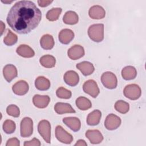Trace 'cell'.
Here are the masks:
<instances>
[{"label":"cell","mask_w":146,"mask_h":146,"mask_svg":"<svg viewBox=\"0 0 146 146\" xmlns=\"http://www.w3.org/2000/svg\"><path fill=\"white\" fill-rule=\"evenodd\" d=\"M41 19L42 13L34 2L19 1L10 9L6 21L15 32L26 34L35 29Z\"/></svg>","instance_id":"6da1fadb"},{"label":"cell","mask_w":146,"mask_h":146,"mask_svg":"<svg viewBox=\"0 0 146 146\" xmlns=\"http://www.w3.org/2000/svg\"><path fill=\"white\" fill-rule=\"evenodd\" d=\"M88 35L93 41L102 42L104 39V25L99 23L91 25L88 29Z\"/></svg>","instance_id":"7a4b0ae2"},{"label":"cell","mask_w":146,"mask_h":146,"mask_svg":"<svg viewBox=\"0 0 146 146\" xmlns=\"http://www.w3.org/2000/svg\"><path fill=\"white\" fill-rule=\"evenodd\" d=\"M124 95L132 100L139 99L141 94L140 87L136 84H130L125 87L123 90Z\"/></svg>","instance_id":"3957f363"},{"label":"cell","mask_w":146,"mask_h":146,"mask_svg":"<svg viewBox=\"0 0 146 146\" xmlns=\"http://www.w3.org/2000/svg\"><path fill=\"white\" fill-rule=\"evenodd\" d=\"M38 131L44 140L50 143L51 141V124L48 120H42L38 125Z\"/></svg>","instance_id":"277c9868"},{"label":"cell","mask_w":146,"mask_h":146,"mask_svg":"<svg viewBox=\"0 0 146 146\" xmlns=\"http://www.w3.org/2000/svg\"><path fill=\"white\" fill-rule=\"evenodd\" d=\"M101 82L103 85L108 89H114L117 85V79L116 75L110 71L105 72L102 75Z\"/></svg>","instance_id":"5b68a950"},{"label":"cell","mask_w":146,"mask_h":146,"mask_svg":"<svg viewBox=\"0 0 146 146\" xmlns=\"http://www.w3.org/2000/svg\"><path fill=\"white\" fill-rule=\"evenodd\" d=\"M21 136L23 137H30L33 133V121L29 117H24L20 125Z\"/></svg>","instance_id":"8992f818"},{"label":"cell","mask_w":146,"mask_h":146,"mask_svg":"<svg viewBox=\"0 0 146 146\" xmlns=\"http://www.w3.org/2000/svg\"><path fill=\"white\" fill-rule=\"evenodd\" d=\"M83 90L84 92L92 98H96L100 92L99 88L96 82L90 79L84 82L83 85Z\"/></svg>","instance_id":"52a82bcc"},{"label":"cell","mask_w":146,"mask_h":146,"mask_svg":"<svg viewBox=\"0 0 146 146\" xmlns=\"http://www.w3.org/2000/svg\"><path fill=\"white\" fill-rule=\"evenodd\" d=\"M55 136L58 141L64 144H70L73 141L72 136L65 131L60 125H57L55 128Z\"/></svg>","instance_id":"ba28073f"},{"label":"cell","mask_w":146,"mask_h":146,"mask_svg":"<svg viewBox=\"0 0 146 146\" xmlns=\"http://www.w3.org/2000/svg\"><path fill=\"white\" fill-rule=\"evenodd\" d=\"M121 120L117 115L110 113L106 118L104 126L108 130H115L117 129L121 124Z\"/></svg>","instance_id":"9c48e42d"},{"label":"cell","mask_w":146,"mask_h":146,"mask_svg":"<svg viewBox=\"0 0 146 146\" xmlns=\"http://www.w3.org/2000/svg\"><path fill=\"white\" fill-rule=\"evenodd\" d=\"M85 135L90 143L93 144H99L103 140L102 133L98 129H88L86 131Z\"/></svg>","instance_id":"30bf717a"},{"label":"cell","mask_w":146,"mask_h":146,"mask_svg":"<svg viewBox=\"0 0 146 146\" xmlns=\"http://www.w3.org/2000/svg\"><path fill=\"white\" fill-rule=\"evenodd\" d=\"M67 54L71 59L77 60L84 56V49L82 46L75 44L68 49Z\"/></svg>","instance_id":"8fae6325"},{"label":"cell","mask_w":146,"mask_h":146,"mask_svg":"<svg viewBox=\"0 0 146 146\" xmlns=\"http://www.w3.org/2000/svg\"><path fill=\"white\" fill-rule=\"evenodd\" d=\"M3 74L5 80L7 82H10L13 79L17 76V69L16 67L13 64H6L3 67Z\"/></svg>","instance_id":"7c38bea8"},{"label":"cell","mask_w":146,"mask_h":146,"mask_svg":"<svg viewBox=\"0 0 146 146\" xmlns=\"http://www.w3.org/2000/svg\"><path fill=\"white\" fill-rule=\"evenodd\" d=\"M64 82L68 86H75L79 81V76L78 73L74 71L70 70L67 71L63 76Z\"/></svg>","instance_id":"4fadbf2b"},{"label":"cell","mask_w":146,"mask_h":146,"mask_svg":"<svg viewBox=\"0 0 146 146\" xmlns=\"http://www.w3.org/2000/svg\"><path fill=\"white\" fill-rule=\"evenodd\" d=\"M29 89L28 83L23 80L15 83L12 87L13 92L17 95H23L27 93Z\"/></svg>","instance_id":"5bb4252c"},{"label":"cell","mask_w":146,"mask_h":146,"mask_svg":"<svg viewBox=\"0 0 146 146\" xmlns=\"http://www.w3.org/2000/svg\"><path fill=\"white\" fill-rule=\"evenodd\" d=\"M88 14L92 19H100L104 18L106 11L102 6L99 5H94L90 8Z\"/></svg>","instance_id":"9a60e30c"},{"label":"cell","mask_w":146,"mask_h":146,"mask_svg":"<svg viewBox=\"0 0 146 146\" xmlns=\"http://www.w3.org/2000/svg\"><path fill=\"white\" fill-rule=\"evenodd\" d=\"M50 102V98L47 95H35L33 98L34 105L39 108H46Z\"/></svg>","instance_id":"2e32d148"},{"label":"cell","mask_w":146,"mask_h":146,"mask_svg":"<svg viewBox=\"0 0 146 146\" xmlns=\"http://www.w3.org/2000/svg\"><path fill=\"white\" fill-rule=\"evenodd\" d=\"M74 33L72 30L68 29H64L62 30L58 35L60 42L64 44H67L74 39Z\"/></svg>","instance_id":"e0dca14e"},{"label":"cell","mask_w":146,"mask_h":146,"mask_svg":"<svg viewBox=\"0 0 146 146\" xmlns=\"http://www.w3.org/2000/svg\"><path fill=\"white\" fill-rule=\"evenodd\" d=\"M63 122L74 132L78 131L81 127L80 120L76 117H67L63 119Z\"/></svg>","instance_id":"ac0fdd59"},{"label":"cell","mask_w":146,"mask_h":146,"mask_svg":"<svg viewBox=\"0 0 146 146\" xmlns=\"http://www.w3.org/2000/svg\"><path fill=\"white\" fill-rule=\"evenodd\" d=\"M76 67L84 76H88L92 74L95 70L94 65L91 63L87 61H83L78 63L76 65Z\"/></svg>","instance_id":"d6986e66"},{"label":"cell","mask_w":146,"mask_h":146,"mask_svg":"<svg viewBox=\"0 0 146 146\" xmlns=\"http://www.w3.org/2000/svg\"><path fill=\"white\" fill-rule=\"evenodd\" d=\"M54 110L59 115L66 113L75 112V111L70 104L62 102L56 103L54 106Z\"/></svg>","instance_id":"ffe728a7"},{"label":"cell","mask_w":146,"mask_h":146,"mask_svg":"<svg viewBox=\"0 0 146 146\" xmlns=\"http://www.w3.org/2000/svg\"><path fill=\"white\" fill-rule=\"evenodd\" d=\"M102 117V112L98 110H95L90 112L87 117V123L89 125L94 126L98 125Z\"/></svg>","instance_id":"44dd1931"},{"label":"cell","mask_w":146,"mask_h":146,"mask_svg":"<svg viewBox=\"0 0 146 146\" xmlns=\"http://www.w3.org/2000/svg\"><path fill=\"white\" fill-rule=\"evenodd\" d=\"M55 42L52 35L50 34L43 35L40 39V44L44 50H51L54 47Z\"/></svg>","instance_id":"7402d4cb"},{"label":"cell","mask_w":146,"mask_h":146,"mask_svg":"<svg viewBox=\"0 0 146 146\" xmlns=\"http://www.w3.org/2000/svg\"><path fill=\"white\" fill-rule=\"evenodd\" d=\"M17 53L23 58H31L34 56V50L28 45L21 44L16 50Z\"/></svg>","instance_id":"603a6c76"},{"label":"cell","mask_w":146,"mask_h":146,"mask_svg":"<svg viewBox=\"0 0 146 146\" xmlns=\"http://www.w3.org/2000/svg\"><path fill=\"white\" fill-rule=\"evenodd\" d=\"M137 75L136 68L131 66H128L124 67L121 70V76L126 80L133 79Z\"/></svg>","instance_id":"cb8c5ba5"},{"label":"cell","mask_w":146,"mask_h":146,"mask_svg":"<svg viewBox=\"0 0 146 146\" xmlns=\"http://www.w3.org/2000/svg\"><path fill=\"white\" fill-rule=\"evenodd\" d=\"M35 86L36 89L40 91H46L50 87V80L44 76H38L35 80Z\"/></svg>","instance_id":"d4e9b609"},{"label":"cell","mask_w":146,"mask_h":146,"mask_svg":"<svg viewBox=\"0 0 146 146\" xmlns=\"http://www.w3.org/2000/svg\"><path fill=\"white\" fill-rule=\"evenodd\" d=\"M79 17L78 14L73 11H67L63 18V21L67 25H75L78 22Z\"/></svg>","instance_id":"484cf974"},{"label":"cell","mask_w":146,"mask_h":146,"mask_svg":"<svg viewBox=\"0 0 146 146\" xmlns=\"http://www.w3.org/2000/svg\"><path fill=\"white\" fill-rule=\"evenodd\" d=\"M40 64L46 68L54 67L56 63V59L54 56L51 55H45L42 56L40 59Z\"/></svg>","instance_id":"4316f807"},{"label":"cell","mask_w":146,"mask_h":146,"mask_svg":"<svg viewBox=\"0 0 146 146\" xmlns=\"http://www.w3.org/2000/svg\"><path fill=\"white\" fill-rule=\"evenodd\" d=\"M77 107L82 111H86L90 109L92 107L91 101L86 97L80 96L78 98L75 102Z\"/></svg>","instance_id":"83f0119b"},{"label":"cell","mask_w":146,"mask_h":146,"mask_svg":"<svg viewBox=\"0 0 146 146\" xmlns=\"http://www.w3.org/2000/svg\"><path fill=\"white\" fill-rule=\"evenodd\" d=\"M62 11V10L60 7L52 8L47 11L46 14V18L49 21H55L58 19Z\"/></svg>","instance_id":"f1b7e54d"},{"label":"cell","mask_w":146,"mask_h":146,"mask_svg":"<svg viewBox=\"0 0 146 146\" xmlns=\"http://www.w3.org/2000/svg\"><path fill=\"white\" fill-rule=\"evenodd\" d=\"M115 108L117 112L123 114H125L128 112L129 109V105L127 102L122 100H119L115 103Z\"/></svg>","instance_id":"f546056e"},{"label":"cell","mask_w":146,"mask_h":146,"mask_svg":"<svg viewBox=\"0 0 146 146\" xmlns=\"http://www.w3.org/2000/svg\"><path fill=\"white\" fill-rule=\"evenodd\" d=\"M18 37L16 34L13 33L9 29L7 30V33L3 39L4 43L7 46H12L15 44L17 42Z\"/></svg>","instance_id":"4dcf8cb0"},{"label":"cell","mask_w":146,"mask_h":146,"mask_svg":"<svg viewBox=\"0 0 146 146\" xmlns=\"http://www.w3.org/2000/svg\"><path fill=\"white\" fill-rule=\"evenodd\" d=\"M3 130L7 134L13 133L16 128V125L14 121L11 120H6L3 124Z\"/></svg>","instance_id":"1f68e13d"},{"label":"cell","mask_w":146,"mask_h":146,"mask_svg":"<svg viewBox=\"0 0 146 146\" xmlns=\"http://www.w3.org/2000/svg\"><path fill=\"white\" fill-rule=\"evenodd\" d=\"M56 94L58 98L65 99H70L72 95V93L70 90H68L63 87H60L57 89Z\"/></svg>","instance_id":"d6a6232c"},{"label":"cell","mask_w":146,"mask_h":146,"mask_svg":"<svg viewBox=\"0 0 146 146\" xmlns=\"http://www.w3.org/2000/svg\"><path fill=\"white\" fill-rule=\"evenodd\" d=\"M7 113L14 117H18L20 115V110L18 106L14 104L9 105L6 108Z\"/></svg>","instance_id":"836d02e7"},{"label":"cell","mask_w":146,"mask_h":146,"mask_svg":"<svg viewBox=\"0 0 146 146\" xmlns=\"http://www.w3.org/2000/svg\"><path fill=\"white\" fill-rule=\"evenodd\" d=\"M40 141L36 139V138H33L30 141H26L24 143V145L25 146H33V145H35V146H39L40 145Z\"/></svg>","instance_id":"e575fe53"},{"label":"cell","mask_w":146,"mask_h":146,"mask_svg":"<svg viewBox=\"0 0 146 146\" xmlns=\"http://www.w3.org/2000/svg\"><path fill=\"white\" fill-rule=\"evenodd\" d=\"M19 145H20L19 140L16 137H13V138L9 139L6 144V146H19Z\"/></svg>","instance_id":"d590c367"},{"label":"cell","mask_w":146,"mask_h":146,"mask_svg":"<svg viewBox=\"0 0 146 146\" xmlns=\"http://www.w3.org/2000/svg\"><path fill=\"white\" fill-rule=\"evenodd\" d=\"M52 2V1H46V0H40L38 1V3L40 7H46L48 6L50 3Z\"/></svg>","instance_id":"8d00e7d4"},{"label":"cell","mask_w":146,"mask_h":146,"mask_svg":"<svg viewBox=\"0 0 146 146\" xmlns=\"http://www.w3.org/2000/svg\"><path fill=\"white\" fill-rule=\"evenodd\" d=\"M87 145V144L86 143V141L82 139H80V140H78L77 142L75 144V146H76V145H85L86 146Z\"/></svg>","instance_id":"74e56055"},{"label":"cell","mask_w":146,"mask_h":146,"mask_svg":"<svg viewBox=\"0 0 146 146\" xmlns=\"http://www.w3.org/2000/svg\"><path fill=\"white\" fill-rule=\"evenodd\" d=\"M5 29V25L3 23L2 21H1V35L3 34Z\"/></svg>","instance_id":"f35d334b"},{"label":"cell","mask_w":146,"mask_h":146,"mask_svg":"<svg viewBox=\"0 0 146 146\" xmlns=\"http://www.w3.org/2000/svg\"><path fill=\"white\" fill-rule=\"evenodd\" d=\"M2 2L3 3H11L13 1H2Z\"/></svg>","instance_id":"ab89813d"}]
</instances>
